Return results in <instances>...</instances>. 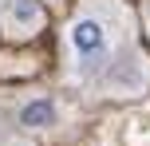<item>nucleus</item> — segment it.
Here are the masks:
<instances>
[{"label":"nucleus","mask_w":150,"mask_h":146,"mask_svg":"<svg viewBox=\"0 0 150 146\" xmlns=\"http://www.w3.org/2000/svg\"><path fill=\"white\" fill-rule=\"evenodd\" d=\"M146 20H150V4H146Z\"/></svg>","instance_id":"4"},{"label":"nucleus","mask_w":150,"mask_h":146,"mask_svg":"<svg viewBox=\"0 0 150 146\" xmlns=\"http://www.w3.org/2000/svg\"><path fill=\"white\" fill-rule=\"evenodd\" d=\"M63 39H67V75L71 79H95L119 55L115 36H111V20L95 8H79L71 16Z\"/></svg>","instance_id":"1"},{"label":"nucleus","mask_w":150,"mask_h":146,"mask_svg":"<svg viewBox=\"0 0 150 146\" xmlns=\"http://www.w3.org/2000/svg\"><path fill=\"white\" fill-rule=\"evenodd\" d=\"M12 118H16L20 130L40 134V130H52V126L59 123V107H55V99H47V95H32V99H24L20 107H16Z\"/></svg>","instance_id":"3"},{"label":"nucleus","mask_w":150,"mask_h":146,"mask_svg":"<svg viewBox=\"0 0 150 146\" xmlns=\"http://www.w3.org/2000/svg\"><path fill=\"white\" fill-rule=\"evenodd\" d=\"M0 28L12 39H28L44 28V8L36 0H0Z\"/></svg>","instance_id":"2"}]
</instances>
